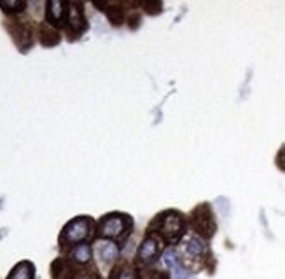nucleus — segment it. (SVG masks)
Masks as SVG:
<instances>
[{"label":"nucleus","instance_id":"nucleus-1","mask_svg":"<svg viewBox=\"0 0 285 279\" xmlns=\"http://www.w3.org/2000/svg\"><path fill=\"white\" fill-rule=\"evenodd\" d=\"M130 227H131L130 217L112 213L100 222V225H98V236H100V239H110V241H114V239H119L121 236H124Z\"/></svg>","mask_w":285,"mask_h":279},{"label":"nucleus","instance_id":"nucleus-2","mask_svg":"<svg viewBox=\"0 0 285 279\" xmlns=\"http://www.w3.org/2000/svg\"><path fill=\"white\" fill-rule=\"evenodd\" d=\"M91 234V220L88 217L75 218L67 223V227L62 232V241L67 245H82Z\"/></svg>","mask_w":285,"mask_h":279},{"label":"nucleus","instance_id":"nucleus-3","mask_svg":"<svg viewBox=\"0 0 285 279\" xmlns=\"http://www.w3.org/2000/svg\"><path fill=\"white\" fill-rule=\"evenodd\" d=\"M161 262L166 269L172 274V279H187L191 276V271L185 267L184 258H182V253L178 251L175 246H168V248L163 251Z\"/></svg>","mask_w":285,"mask_h":279},{"label":"nucleus","instance_id":"nucleus-4","mask_svg":"<svg viewBox=\"0 0 285 279\" xmlns=\"http://www.w3.org/2000/svg\"><path fill=\"white\" fill-rule=\"evenodd\" d=\"M184 229H185V223L180 215L174 213V211L163 215V223L161 227H159V234H161L168 243L178 241L180 236L184 234Z\"/></svg>","mask_w":285,"mask_h":279},{"label":"nucleus","instance_id":"nucleus-5","mask_svg":"<svg viewBox=\"0 0 285 279\" xmlns=\"http://www.w3.org/2000/svg\"><path fill=\"white\" fill-rule=\"evenodd\" d=\"M97 255L105 267H110L119 258V246L110 239H100L97 243Z\"/></svg>","mask_w":285,"mask_h":279},{"label":"nucleus","instance_id":"nucleus-6","mask_svg":"<svg viewBox=\"0 0 285 279\" xmlns=\"http://www.w3.org/2000/svg\"><path fill=\"white\" fill-rule=\"evenodd\" d=\"M159 253V243L154 236H147L143 243L140 245L139 253H137V260L140 264H150Z\"/></svg>","mask_w":285,"mask_h":279},{"label":"nucleus","instance_id":"nucleus-7","mask_svg":"<svg viewBox=\"0 0 285 279\" xmlns=\"http://www.w3.org/2000/svg\"><path fill=\"white\" fill-rule=\"evenodd\" d=\"M67 21H69L70 28L77 31H82L86 27L84 16H82V9L79 4H67Z\"/></svg>","mask_w":285,"mask_h":279},{"label":"nucleus","instance_id":"nucleus-8","mask_svg":"<svg viewBox=\"0 0 285 279\" xmlns=\"http://www.w3.org/2000/svg\"><path fill=\"white\" fill-rule=\"evenodd\" d=\"M185 253L191 258H201L207 253V245L200 236H191L185 239Z\"/></svg>","mask_w":285,"mask_h":279},{"label":"nucleus","instance_id":"nucleus-9","mask_svg":"<svg viewBox=\"0 0 285 279\" xmlns=\"http://www.w3.org/2000/svg\"><path fill=\"white\" fill-rule=\"evenodd\" d=\"M46 12H47V19H49L51 23L60 25L63 21V18H67V4L58 2V0H53V2L47 4Z\"/></svg>","mask_w":285,"mask_h":279},{"label":"nucleus","instance_id":"nucleus-10","mask_svg":"<svg viewBox=\"0 0 285 279\" xmlns=\"http://www.w3.org/2000/svg\"><path fill=\"white\" fill-rule=\"evenodd\" d=\"M91 248H89V245H86V243H82V245H77L73 246L72 253H70V256H72V260L75 262V264H88L89 260H91Z\"/></svg>","mask_w":285,"mask_h":279},{"label":"nucleus","instance_id":"nucleus-11","mask_svg":"<svg viewBox=\"0 0 285 279\" xmlns=\"http://www.w3.org/2000/svg\"><path fill=\"white\" fill-rule=\"evenodd\" d=\"M34 278V265L30 262H21L11 271L7 279H32Z\"/></svg>","mask_w":285,"mask_h":279},{"label":"nucleus","instance_id":"nucleus-12","mask_svg":"<svg viewBox=\"0 0 285 279\" xmlns=\"http://www.w3.org/2000/svg\"><path fill=\"white\" fill-rule=\"evenodd\" d=\"M25 2H0V7L4 9L5 12H20L25 9Z\"/></svg>","mask_w":285,"mask_h":279},{"label":"nucleus","instance_id":"nucleus-13","mask_svg":"<svg viewBox=\"0 0 285 279\" xmlns=\"http://www.w3.org/2000/svg\"><path fill=\"white\" fill-rule=\"evenodd\" d=\"M114 279H137V272H135V269H131L126 265V267H121L119 271H117Z\"/></svg>","mask_w":285,"mask_h":279},{"label":"nucleus","instance_id":"nucleus-14","mask_svg":"<svg viewBox=\"0 0 285 279\" xmlns=\"http://www.w3.org/2000/svg\"><path fill=\"white\" fill-rule=\"evenodd\" d=\"M278 166L285 171V150H282L280 155H278Z\"/></svg>","mask_w":285,"mask_h":279},{"label":"nucleus","instance_id":"nucleus-15","mask_svg":"<svg viewBox=\"0 0 285 279\" xmlns=\"http://www.w3.org/2000/svg\"><path fill=\"white\" fill-rule=\"evenodd\" d=\"M75 279H97V278H93V276L84 274V276H81V278H75Z\"/></svg>","mask_w":285,"mask_h":279}]
</instances>
